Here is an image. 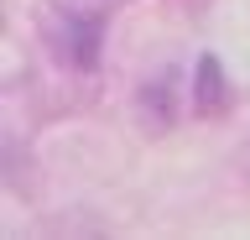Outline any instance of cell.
Masks as SVG:
<instances>
[{
  "label": "cell",
  "instance_id": "1",
  "mask_svg": "<svg viewBox=\"0 0 250 240\" xmlns=\"http://www.w3.org/2000/svg\"><path fill=\"white\" fill-rule=\"evenodd\" d=\"M99 42H104V21L99 16H83V11H68L62 16V58L73 68H94L99 63Z\"/></svg>",
  "mask_w": 250,
  "mask_h": 240
},
{
  "label": "cell",
  "instance_id": "2",
  "mask_svg": "<svg viewBox=\"0 0 250 240\" xmlns=\"http://www.w3.org/2000/svg\"><path fill=\"white\" fill-rule=\"evenodd\" d=\"M193 110L203 120H219V115L229 110V84H224V68H219L214 52H203L198 68H193Z\"/></svg>",
  "mask_w": 250,
  "mask_h": 240
},
{
  "label": "cell",
  "instance_id": "3",
  "mask_svg": "<svg viewBox=\"0 0 250 240\" xmlns=\"http://www.w3.org/2000/svg\"><path fill=\"white\" fill-rule=\"evenodd\" d=\"M94 5H115V0H94Z\"/></svg>",
  "mask_w": 250,
  "mask_h": 240
}]
</instances>
